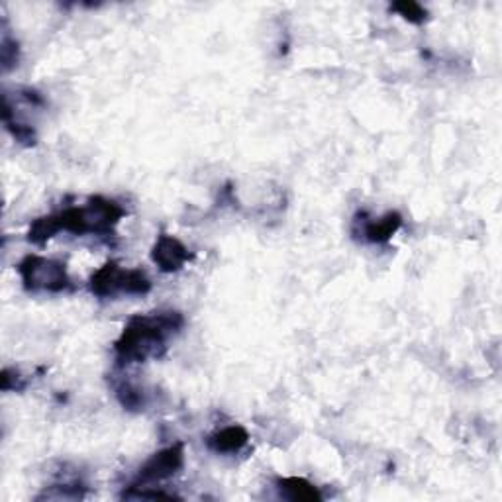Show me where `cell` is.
<instances>
[{
  "mask_svg": "<svg viewBox=\"0 0 502 502\" xmlns=\"http://www.w3.org/2000/svg\"><path fill=\"white\" fill-rule=\"evenodd\" d=\"M126 216V210L113 199L90 197L81 207H69L48 216L35 218L27 230V241L35 246L48 244V239L59 231H69L73 236H116V226Z\"/></svg>",
  "mask_w": 502,
  "mask_h": 502,
  "instance_id": "6da1fadb",
  "label": "cell"
},
{
  "mask_svg": "<svg viewBox=\"0 0 502 502\" xmlns=\"http://www.w3.org/2000/svg\"><path fill=\"white\" fill-rule=\"evenodd\" d=\"M194 255L181 239L169 234H160L152 247V262L163 273H176L187 265Z\"/></svg>",
  "mask_w": 502,
  "mask_h": 502,
  "instance_id": "52a82bcc",
  "label": "cell"
},
{
  "mask_svg": "<svg viewBox=\"0 0 502 502\" xmlns=\"http://www.w3.org/2000/svg\"><path fill=\"white\" fill-rule=\"evenodd\" d=\"M183 328L184 316L179 310H155L132 316L114 341L118 365L161 359L167 353V341Z\"/></svg>",
  "mask_w": 502,
  "mask_h": 502,
  "instance_id": "7a4b0ae2",
  "label": "cell"
},
{
  "mask_svg": "<svg viewBox=\"0 0 502 502\" xmlns=\"http://www.w3.org/2000/svg\"><path fill=\"white\" fill-rule=\"evenodd\" d=\"M184 465V445L176 442L169 448L160 450L147 459L137 471V477L129 487H152L155 482H161L176 475Z\"/></svg>",
  "mask_w": 502,
  "mask_h": 502,
  "instance_id": "5b68a950",
  "label": "cell"
},
{
  "mask_svg": "<svg viewBox=\"0 0 502 502\" xmlns=\"http://www.w3.org/2000/svg\"><path fill=\"white\" fill-rule=\"evenodd\" d=\"M22 285L30 293H65L73 289L67 265L58 259L42 255H26L18 263Z\"/></svg>",
  "mask_w": 502,
  "mask_h": 502,
  "instance_id": "277c9868",
  "label": "cell"
},
{
  "mask_svg": "<svg viewBox=\"0 0 502 502\" xmlns=\"http://www.w3.org/2000/svg\"><path fill=\"white\" fill-rule=\"evenodd\" d=\"M3 122H4L6 129L12 134V137L16 139L18 144H22L26 147H32V145H35V142H38L35 129L30 124L22 122V120H18L16 116L8 114V113H3Z\"/></svg>",
  "mask_w": 502,
  "mask_h": 502,
  "instance_id": "7c38bea8",
  "label": "cell"
},
{
  "mask_svg": "<svg viewBox=\"0 0 502 502\" xmlns=\"http://www.w3.org/2000/svg\"><path fill=\"white\" fill-rule=\"evenodd\" d=\"M18 51H20V48H18V42L12 38L11 34H8V30L4 27L3 42H0V59H3L4 71H11L18 63Z\"/></svg>",
  "mask_w": 502,
  "mask_h": 502,
  "instance_id": "5bb4252c",
  "label": "cell"
},
{
  "mask_svg": "<svg viewBox=\"0 0 502 502\" xmlns=\"http://www.w3.org/2000/svg\"><path fill=\"white\" fill-rule=\"evenodd\" d=\"M116 396L120 404H122L126 411H144L145 408V393L137 385L129 383V380H120L116 385Z\"/></svg>",
  "mask_w": 502,
  "mask_h": 502,
  "instance_id": "8fae6325",
  "label": "cell"
},
{
  "mask_svg": "<svg viewBox=\"0 0 502 502\" xmlns=\"http://www.w3.org/2000/svg\"><path fill=\"white\" fill-rule=\"evenodd\" d=\"M390 11L396 12L398 16H403L406 22L411 24H424L427 20V11L418 3H412V0H403V3H395L390 4Z\"/></svg>",
  "mask_w": 502,
  "mask_h": 502,
  "instance_id": "4fadbf2b",
  "label": "cell"
},
{
  "mask_svg": "<svg viewBox=\"0 0 502 502\" xmlns=\"http://www.w3.org/2000/svg\"><path fill=\"white\" fill-rule=\"evenodd\" d=\"M275 489L278 492V497L285 500H293V502H314V500H322L320 490L316 485H312L310 481H306L302 477H285V479H277Z\"/></svg>",
  "mask_w": 502,
  "mask_h": 502,
  "instance_id": "9c48e42d",
  "label": "cell"
},
{
  "mask_svg": "<svg viewBox=\"0 0 502 502\" xmlns=\"http://www.w3.org/2000/svg\"><path fill=\"white\" fill-rule=\"evenodd\" d=\"M249 434L244 426H228L210 434L207 438V448L216 455H236L246 448Z\"/></svg>",
  "mask_w": 502,
  "mask_h": 502,
  "instance_id": "ba28073f",
  "label": "cell"
},
{
  "mask_svg": "<svg viewBox=\"0 0 502 502\" xmlns=\"http://www.w3.org/2000/svg\"><path fill=\"white\" fill-rule=\"evenodd\" d=\"M0 387H3V390H22L26 383L16 369L4 367L3 377H0Z\"/></svg>",
  "mask_w": 502,
  "mask_h": 502,
  "instance_id": "9a60e30c",
  "label": "cell"
},
{
  "mask_svg": "<svg viewBox=\"0 0 502 502\" xmlns=\"http://www.w3.org/2000/svg\"><path fill=\"white\" fill-rule=\"evenodd\" d=\"M403 226V216L398 212H387L385 216L373 218L367 212H357L353 216L351 234L367 241V244H387Z\"/></svg>",
  "mask_w": 502,
  "mask_h": 502,
  "instance_id": "8992f818",
  "label": "cell"
},
{
  "mask_svg": "<svg viewBox=\"0 0 502 502\" xmlns=\"http://www.w3.org/2000/svg\"><path fill=\"white\" fill-rule=\"evenodd\" d=\"M90 293L98 299H116L120 294H147L152 281L142 269H126L116 262H106L89 278Z\"/></svg>",
  "mask_w": 502,
  "mask_h": 502,
  "instance_id": "3957f363",
  "label": "cell"
},
{
  "mask_svg": "<svg viewBox=\"0 0 502 502\" xmlns=\"http://www.w3.org/2000/svg\"><path fill=\"white\" fill-rule=\"evenodd\" d=\"M87 497V487L81 481H63L45 489L35 500H81Z\"/></svg>",
  "mask_w": 502,
  "mask_h": 502,
  "instance_id": "30bf717a",
  "label": "cell"
}]
</instances>
